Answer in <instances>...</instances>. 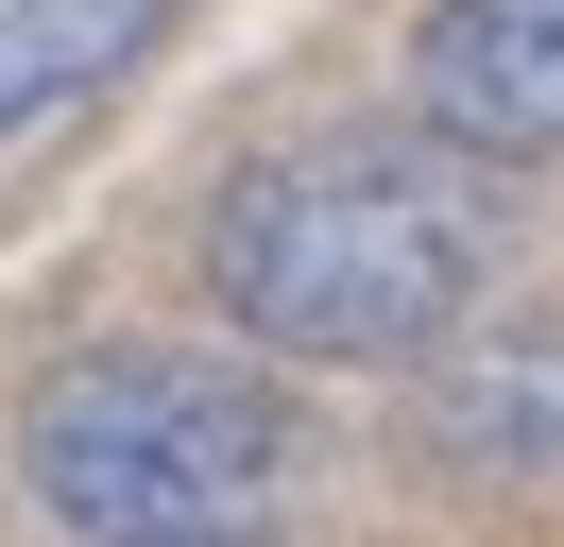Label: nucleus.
<instances>
[{
  "mask_svg": "<svg viewBox=\"0 0 564 547\" xmlns=\"http://www.w3.org/2000/svg\"><path fill=\"white\" fill-rule=\"evenodd\" d=\"M18 479L86 547H240L291 479V394L172 342H104L18 410Z\"/></svg>",
  "mask_w": 564,
  "mask_h": 547,
  "instance_id": "nucleus-2",
  "label": "nucleus"
},
{
  "mask_svg": "<svg viewBox=\"0 0 564 547\" xmlns=\"http://www.w3.org/2000/svg\"><path fill=\"white\" fill-rule=\"evenodd\" d=\"M411 103L462 154H564V0H427Z\"/></svg>",
  "mask_w": 564,
  "mask_h": 547,
  "instance_id": "nucleus-3",
  "label": "nucleus"
},
{
  "mask_svg": "<svg viewBox=\"0 0 564 547\" xmlns=\"http://www.w3.org/2000/svg\"><path fill=\"white\" fill-rule=\"evenodd\" d=\"M206 291L274 360H411L479 291V189L411 137H308L206 205Z\"/></svg>",
  "mask_w": 564,
  "mask_h": 547,
  "instance_id": "nucleus-1",
  "label": "nucleus"
},
{
  "mask_svg": "<svg viewBox=\"0 0 564 547\" xmlns=\"http://www.w3.org/2000/svg\"><path fill=\"white\" fill-rule=\"evenodd\" d=\"M445 444L496 479H564V342H479L445 376Z\"/></svg>",
  "mask_w": 564,
  "mask_h": 547,
  "instance_id": "nucleus-5",
  "label": "nucleus"
},
{
  "mask_svg": "<svg viewBox=\"0 0 564 547\" xmlns=\"http://www.w3.org/2000/svg\"><path fill=\"white\" fill-rule=\"evenodd\" d=\"M154 18H172V0H0V154L52 137L86 86H120V68L154 52Z\"/></svg>",
  "mask_w": 564,
  "mask_h": 547,
  "instance_id": "nucleus-4",
  "label": "nucleus"
}]
</instances>
